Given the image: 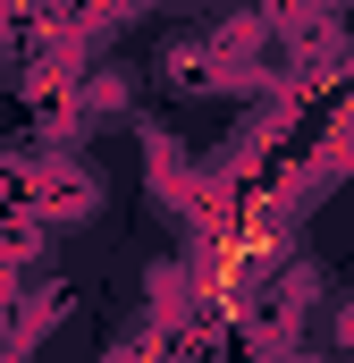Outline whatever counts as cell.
<instances>
[{
	"label": "cell",
	"mask_w": 354,
	"mask_h": 363,
	"mask_svg": "<svg viewBox=\"0 0 354 363\" xmlns=\"http://www.w3.org/2000/svg\"><path fill=\"white\" fill-rule=\"evenodd\" d=\"M329 347H338V355L354 363V296H346V304H338V313H329Z\"/></svg>",
	"instance_id": "1"
}]
</instances>
